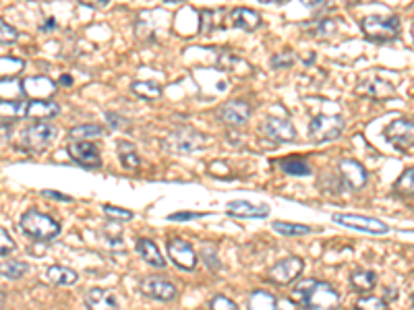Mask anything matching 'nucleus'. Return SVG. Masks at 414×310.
Instances as JSON below:
<instances>
[{
    "label": "nucleus",
    "instance_id": "nucleus-18",
    "mask_svg": "<svg viewBox=\"0 0 414 310\" xmlns=\"http://www.w3.org/2000/svg\"><path fill=\"white\" fill-rule=\"evenodd\" d=\"M85 306L87 310H118V300L104 287H92L85 294Z\"/></svg>",
    "mask_w": 414,
    "mask_h": 310
},
{
    "label": "nucleus",
    "instance_id": "nucleus-29",
    "mask_svg": "<svg viewBox=\"0 0 414 310\" xmlns=\"http://www.w3.org/2000/svg\"><path fill=\"white\" fill-rule=\"evenodd\" d=\"M28 271H30V265L23 263V261H15V259L0 261V275H2V278L21 279Z\"/></svg>",
    "mask_w": 414,
    "mask_h": 310
},
{
    "label": "nucleus",
    "instance_id": "nucleus-40",
    "mask_svg": "<svg viewBox=\"0 0 414 310\" xmlns=\"http://www.w3.org/2000/svg\"><path fill=\"white\" fill-rule=\"evenodd\" d=\"M102 211L110 217L112 221H128V219H133V211H128V209H121V207H114V205H104V209H102Z\"/></svg>",
    "mask_w": 414,
    "mask_h": 310
},
{
    "label": "nucleus",
    "instance_id": "nucleus-10",
    "mask_svg": "<svg viewBox=\"0 0 414 310\" xmlns=\"http://www.w3.org/2000/svg\"><path fill=\"white\" fill-rule=\"evenodd\" d=\"M139 290L150 296V298H156L162 302H170L176 298V285L166 278H159V275H150L139 283Z\"/></svg>",
    "mask_w": 414,
    "mask_h": 310
},
{
    "label": "nucleus",
    "instance_id": "nucleus-1",
    "mask_svg": "<svg viewBox=\"0 0 414 310\" xmlns=\"http://www.w3.org/2000/svg\"><path fill=\"white\" fill-rule=\"evenodd\" d=\"M290 298L303 310H338L342 300L340 292L331 283L319 279L300 281L290 292Z\"/></svg>",
    "mask_w": 414,
    "mask_h": 310
},
{
    "label": "nucleus",
    "instance_id": "nucleus-26",
    "mask_svg": "<svg viewBox=\"0 0 414 310\" xmlns=\"http://www.w3.org/2000/svg\"><path fill=\"white\" fill-rule=\"evenodd\" d=\"M28 108H30V101H21V99H2V101H0V118H8V120L25 118V116H28Z\"/></svg>",
    "mask_w": 414,
    "mask_h": 310
},
{
    "label": "nucleus",
    "instance_id": "nucleus-13",
    "mask_svg": "<svg viewBox=\"0 0 414 310\" xmlns=\"http://www.w3.org/2000/svg\"><path fill=\"white\" fill-rule=\"evenodd\" d=\"M261 132L274 143H292L296 139V128L284 118H267L261 124Z\"/></svg>",
    "mask_w": 414,
    "mask_h": 310
},
{
    "label": "nucleus",
    "instance_id": "nucleus-31",
    "mask_svg": "<svg viewBox=\"0 0 414 310\" xmlns=\"http://www.w3.org/2000/svg\"><path fill=\"white\" fill-rule=\"evenodd\" d=\"M118 157H121V163L128 168V170H137L141 166V157L137 155L135 147L127 143V141H121L118 143Z\"/></svg>",
    "mask_w": 414,
    "mask_h": 310
},
{
    "label": "nucleus",
    "instance_id": "nucleus-2",
    "mask_svg": "<svg viewBox=\"0 0 414 310\" xmlns=\"http://www.w3.org/2000/svg\"><path fill=\"white\" fill-rule=\"evenodd\" d=\"M19 228L25 236L39 240V242H50L61 234V223L37 209H28L21 216Z\"/></svg>",
    "mask_w": 414,
    "mask_h": 310
},
{
    "label": "nucleus",
    "instance_id": "nucleus-33",
    "mask_svg": "<svg viewBox=\"0 0 414 310\" xmlns=\"http://www.w3.org/2000/svg\"><path fill=\"white\" fill-rule=\"evenodd\" d=\"M104 132V128L99 124H81V126H75L71 128V137L75 141H87V139H96Z\"/></svg>",
    "mask_w": 414,
    "mask_h": 310
},
{
    "label": "nucleus",
    "instance_id": "nucleus-11",
    "mask_svg": "<svg viewBox=\"0 0 414 310\" xmlns=\"http://www.w3.org/2000/svg\"><path fill=\"white\" fill-rule=\"evenodd\" d=\"M66 151L71 155L73 161H77L83 168H99L102 166V157H99V149L92 141H73Z\"/></svg>",
    "mask_w": 414,
    "mask_h": 310
},
{
    "label": "nucleus",
    "instance_id": "nucleus-25",
    "mask_svg": "<svg viewBox=\"0 0 414 310\" xmlns=\"http://www.w3.org/2000/svg\"><path fill=\"white\" fill-rule=\"evenodd\" d=\"M46 279L54 285H75L79 281V273L63 265H52L46 269Z\"/></svg>",
    "mask_w": 414,
    "mask_h": 310
},
{
    "label": "nucleus",
    "instance_id": "nucleus-20",
    "mask_svg": "<svg viewBox=\"0 0 414 310\" xmlns=\"http://www.w3.org/2000/svg\"><path fill=\"white\" fill-rule=\"evenodd\" d=\"M230 23H232L236 30L255 31L257 27L261 25V17H259V13L251 11V8L238 6V8L230 11Z\"/></svg>",
    "mask_w": 414,
    "mask_h": 310
},
{
    "label": "nucleus",
    "instance_id": "nucleus-46",
    "mask_svg": "<svg viewBox=\"0 0 414 310\" xmlns=\"http://www.w3.org/2000/svg\"><path fill=\"white\" fill-rule=\"evenodd\" d=\"M106 120H114V123H110L112 128H130V124H128L127 118L116 116V114H112V112H108V114H106Z\"/></svg>",
    "mask_w": 414,
    "mask_h": 310
},
{
    "label": "nucleus",
    "instance_id": "nucleus-52",
    "mask_svg": "<svg viewBox=\"0 0 414 310\" xmlns=\"http://www.w3.org/2000/svg\"><path fill=\"white\" fill-rule=\"evenodd\" d=\"M385 298H396V290L394 287H387L385 290Z\"/></svg>",
    "mask_w": 414,
    "mask_h": 310
},
{
    "label": "nucleus",
    "instance_id": "nucleus-5",
    "mask_svg": "<svg viewBox=\"0 0 414 310\" xmlns=\"http://www.w3.org/2000/svg\"><path fill=\"white\" fill-rule=\"evenodd\" d=\"M344 132V118L336 114H319L309 124V137L315 143H329Z\"/></svg>",
    "mask_w": 414,
    "mask_h": 310
},
{
    "label": "nucleus",
    "instance_id": "nucleus-19",
    "mask_svg": "<svg viewBox=\"0 0 414 310\" xmlns=\"http://www.w3.org/2000/svg\"><path fill=\"white\" fill-rule=\"evenodd\" d=\"M226 211H228V216H234V217H255V219H261V217H267L269 216V207L267 205H263V203H249V201H232V203H228V207H226Z\"/></svg>",
    "mask_w": 414,
    "mask_h": 310
},
{
    "label": "nucleus",
    "instance_id": "nucleus-35",
    "mask_svg": "<svg viewBox=\"0 0 414 310\" xmlns=\"http://www.w3.org/2000/svg\"><path fill=\"white\" fill-rule=\"evenodd\" d=\"M133 92L137 93L139 97H145V99H158L162 95V87L154 81H135Z\"/></svg>",
    "mask_w": 414,
    "mask_h": 310
},
{
    "label": "nucleus",
    "instance_id": "nucleus-4",
    "mask_svg": "<svg viewBox=\"0 0 414 310\" xmlns=\"http://www.w3.org/2000/svg\"><path fill=\"white\" fill-rule=\"evenodd\" d=\"M360 27L371 42H391L400 33V21L394 15H369L363 19Z\"/></svg>",
    "mask_w": 414,
    "mask_h": 310
},
{
    "label": "nucleus",
    "instance_id": "nucleus-57",
    "mask_svg": "<svg viewBox=\"0 0 414 310\" xmlns=\"http://www.w3.org/2000/svg\"><path fill=\"white\" fill-rule=\"evenodd\" d=\"M413 300H414V296H413Z\"/></svg>",
    "mask_w": 414,
    "mask_h": 310
},
{
    "label": "nucleus",
    "instance_id": "nucleus-48",
    "mask_svg": "<svg viewBox=\"0 0 414 310\" xmlns=\"http://www.w3.org/2000/svg\"><path fill=\"white\" fill-rule=\"evenodd\" d=\"M44 197H48V199H59V201H71V197H68V194L54 192V190H44Z\"/></svg>",
    "mask_w": 414,
    "mask_h": 310
},
{
    "label": "nucleus",
    "instance_id": "nucleus-15",
    "mask_svg": "<svg viewBox=\"0 0 414 310\" xmlns=\"http://www.w3.org/2000/svg\"><path fill=\"white\" fill-rule=\"evenodd\" d=\"M340 176L344 180V185L348 186L351 190H360L367 186L369 180V174L365 170V166L356 159H342L340 161Z\"/></svg>",
    "mask_w": 414,
    "mask_h": 310
},
{
    "label": "nucleus",
    "instance_id": "nucleus-24",
    "mask_svg": "<svg viewBox=\"0 0 414 310\" xmlns=\"http://www.w3.org/2000/svg\"><path fill=\"white\" fill-rule=\"evenodd\" d=\"M61 112V106L56 101L48 99H32L28 108V118H54Z\"/></svg>",
    "mask_w": 414,
    "mask_h": 310
},
{
    "label": "nucleus",
    "instance_id": "nucleus-41",
    "mask_svg": "<svg viewBox=\"0 0 414 310\" xmlns=\"http://www.w3.org/2000/svg\"><path fill=\"white\" fill-rule=\"evenodd\" d=\"M17 39H19V31L0 19V44H15Z\"/></svg>",
    "mask_w": 414,
    "mask_h": 310
},
{
    "label": "nucleus",
    "instance_id": "nucleus-8",
    "mask_svg": "<svg viewBox=\"0 0 414 310\" xmlns=\"http://www.w3.org/2000/svg\"><path fill=\"white\" fill-rule=\"evenodd\" d=\"M385 139H387V143H391L400 151L410 149L414 147V123L404 120V118L389 123V126L385 128Z\"/></svg>",
    "mask_w": 414,
    "mask_h": 310
},
{
    "label": "nucleus",
    "instance_id": "nucleus-50",
    "mask_svg": "<svg viewBox=\"0 0 414 310\" xmlns=\"http://www.w3.org/2000/svg\"><path fill=\"white\" fill-rule=\"evenodd\" d=\"M59 27V23H56V19L54 17H48L46 19V23L44 25H39V30L42 31H52V30H56Z\"/></svg>",
    "mask_w": 414,
    "mask_h": 310
},
{
    "label": "nucleus",
    "instance_id": "nucleus-36",
    "mask_svg": "<svg viewBox=\"0 0 414 310\" xmlns=\"http://www.w3.org/2000/svg\"><path fill=\"white\" fill-rule=\"evenodd\" d=\"M394 190L398 194H404V197H413L414 194V168H408L406 172H402V176L396 180Z\"/></svg>",
    "mask_w": 414,
    "mask_h": 310
},
{
    "label": "nucleus",
    "instance_id": "nucleus-22",
    "mask_svg": "<svg viewBox=\"0 0 414 310\" xmlns=\"http://www.w3.org/2000/svg\"><path fill=\"white\" fill-rule=\"evenodd\" d=\"M137 252H139V254H141V259H143L145 263H150L152 267L164 269L166 261H164V256H162V252H159L158 244H156L154 240H150V238H139V240H137Z\"/></svg>",
    "mask_w": 414,
    "mask_h": 310
},
{
    "label": "nucleus",
    "instance_id": "nucleus-17",
    "mask_svg": "<svg viewBox=\"0 0 414 310\" xmlns=\"http://www.w3.org/2000/svg\"><path fill=\"white\" fill-rule=\"evenodd\" d=\"M21 87H23V95H28L32 99H48L52 93L56 92V83L50 77H46V75L23 79Z\"/></svg>",
    "mask_w": 414,
    "mask_h": 310
},
{
    "label": "nucleus",
    "instance_id": "nucleus-9",
    "mask_svg": "<svg viewBox=\"0 0 414 310\" xmlns=\"http://www.w3.org/2000/svg\"><path fill=\"white\" fill-rule=\"evenodd\" d=\"M303 269H305V261L300 256H286L269 269V279L280 285H290L292 281L300 278Z\"/></svg>",
    "mask_w": 414,
    "mask_h": 310
},
{
    "label": "nucleus",
    "instance_id": "nucleus-14",
    "mask_svg": "<svg viewBox=\"0 0 414 310\" xmlns=\"http://www.w3.org/2000/svg\"><path fill=\"white\" fill-rule=\"evenodd\" d=\"M218 118L228 126H243L251 118V106L247 101H241V99L226 101L218 110Z\"/></svg>",
    "mask_w": 414,
    "mask_h": 310
},
{
    "label": "nucleus",
    "instance_id": "nucleus-54",
    "mask_svg": "<svg viewBox=\"0 0 414 310\" xmlns=\"http://www.w3.org/2000/svg\"><path fill=\"white\" fill-rule=\"evenodd\" d=\"M166 2H185V0H166Z\"/></svg>",
    "mask_w": 414,
    "mask_h": 310
},
{
    "label": "nucleus",
    "instance_id": "nucleus-42",
    "mask_svg": "<svg viewBox=\"0 0 414 310\" xmlns=\"http://www.w3.org/2000/svg\"><path fill=\"white\" fill-rule=\"evenodd\" d=\"M338 21H334V19H321V21H315L313 23V27L311 31L315 33V35H331L334 31H336V25Z\"/></svg>",
    "mask_w": 414,
    "mask_h": 310
},
{
    "label": "nucleus",
    "instance_id": "nucleus-27",
    "mask_svg": "<svg viewBox=\"0 0 414 310\" xmlns=\"http://www.w3.org/2000/svg\"><path fill=\"white\" fill-rule=\"evenodd\" d=\"M218 66L222 68V70H230V73H243V75H249L251 73V64L245 61V58H241V56H236V54H230V52H222L220 56H218Z\"/></svg>",
    "mask_w": 414,
    "mask_h": 310
},
{
    "label": "nucleus",
    "instance_id": "nucleus-34",
    "mask_svg": "<svg viewBox=\"0 0 414 310\" xmlns=\"http://www.w3.org/2000/svg\"><path fill=\"white\" fill-rule=\"evenodd\" d=\"M274 232L282 236H305L311 232V228L300 223H290V221H274Z\"/></svg>",
    "mask_w": 414,
    "mask_h": 310
},
{
    "label": "nucleus",
    "instance_id": "nucleus-23",
    "mask_svg": "<svg viewBox=\"0 0 414 310\" xmlns=\"http://www.w3.org/2000/svg\"><path fill=\"white\" fill-rule=\"evenodd\" d=\"M352 290L358 294H367L373 292V287L377 285V273L371 269H354L351 273Z\"/></svg>",
    "mask_w": 414,
    "mask_h": 310
},
{
    "label": "nucleus",
    "instance_id": "nucleus-44",
    "mask_svg": "<svg viewBox=\"0 0 414 310\" xmlns=\"http://www.w3.org/2000/svg\"><path fill=\"white\" fill-rule=\"evenodd\" d=\"M292 64H294V54L292 52L290 54H278V56L272 58V66L274 68H288Z\"/></svg>",
    "mask_w": 414,
    "mask_h": 310
},
{
    "label": "nucleus",
    "instance_id": "nucleus-38",
    "mask_svg": "<svg viewBox=\"0 0 414 310\" xmlns=\"http://www.w3.org/2000/svg\"><path fill=\"white\" fill-rule=\"evenodd\" d=\"M356 310H389L387 302L377 296H363L356 300Z\"/></svg>",
    "mask_w": 414,
    "mask_h": 310
},
{
    "label": "nucleus",
    "instance_id": "nucleus-3",
    "mask_svg": "<svg viewBox=\"0 0 414 310\" xmlns=\"http://www.w3.org/2000/svg\"><path fill=\"white\" fill-rule=\"evenodd\" d=\"M166 149L170 154L176 155H189L195 151H201L207 145V137L203 132H199L197 128L191 126H183L178 130H174L168 139H166Z\"/></svg>",
    "mask_w": 414,
    "mask_h": 310
},
{
    "label": "nucleus",
    "instance_id": "nucleus-28",
    "mask_svg": "<svg viewBox=\"0 0 414 310\" xmlns=\"http://www.w3.org/2000/svg\"><path fill=\"white\" fill-rule=\"evenodd\" d=\"M249 310H280L278 300L263 290H257L249 296Z\"/></svg>",
    "mask_w": 414,
    "mask_h": 310
},
{
    "label": "nucleus",
    "instance_id": "nucleus-47",
    "mask_svg": "<svg viewBox=\"0 0 414 310\" xmlns=\"http://www.w3.org/2000/svg\"><path fill=\"white\" fill-rule=\"evenodd\" d=\"M83 6H90V8H104V6H108V2L110 0H79Z\"/></svg>",
    "mask_w": 414,
    "mask_h": 310
},
{
    "label": "nucleus",
    "instance_id": "nucleus-6",
    "mask_svg": "<svg viewBox=\"0 0 414 310\" xmlns=\"http://www.w3.org/2000/svg\"><path fill=\"white\" fill-rule=\"evenodd\" d=\"M59 128L50 123H35L28 126L21 135V143L28 151L39 154L44 149H48L52 145V141L56 139Z\"/></svg>",
    "mask_w": 414,
    "mask_h": 310
},
{
    "label": "nucleus",
    "instance_id": "nucleus-55",
    "mask_svg": "<svg viewBox=\"0 0 414 310\" xmlns=\"http://www.w3.org/2000/svg\"><path fill=\"white\" fill-rule=\"evenodd\" d=\"M261 2H280V0H261Z\"/></svg>",
    "mask_w": 414,
    "mask_h": 310
},
{
    "label": "nucleus",
    "instance_id": "nucleus-45",
    "mask_svg": "<svg viewBox=\"0 0 414 310\" xmlns=\"http://www.w3.org/2000/svg\"><path fill=\"white\" fill-rule=\"evenodd\" d=\"M199 217H205V213L181 211V213H172V216H168V219H170V221H187V219H199Z\"/></svg>",
    "mask_w": 414,
    "mask_h": 310
},
{
    "label": "nucleus",
    "instance_id": "nucleus-53",
    "mask_svg": "<svg viewBox=\"0 0 414 310\" xmlns=\"http://www.w3.org/2000/svg\"><path fill=\"white\" fill-rule=\"evenodd\" d=\"M61 83H64V85H68V83H71V77H63V79H61Z\"/></svg>",
    "mask_w": 414,
    "mask_h": 310
},
{
    "label": "nucleus",
    "instance_id": "nucleus-16",
    "mask_svg": "<svg viewBox=\"0 0 414 310\" xmlns=\"http://www.w3.org/2000/svg\"><path fill=\"white\" fill-rule=\"evenodd\" d=\"M356 93L358 95H367V97H373V99H387L394 95V85L389 81H385L379 75H371L367 79H363L358 85H356Z\"/></svg>",
    "mask_w": 414,
    "mask_h": 310
},
{
    "label": "nucleus",
    "instance_id": "nucleus-7",
    "mask_svg": "<svg viewBox=\"0 0 414 310\" xmlns=\"http://www.w3.org/2000/svg\"><path fill=\"white\" fill-rule=\"evenodd\" d=\"M331 219L336 223L344 225V228L358 230V232H367V234H387L389 232V225L379 221V219H375V217L354 216V213H334Z\"/></svg>",
    "mask_w": 414,
    "mask_h": 310
},
{
    "label": "nucleus",
    "instance_id": "nucleus-49",
    "mask_svg": "<svg viewBox=\"0 0 414 310\" xmlns=\"http://www.w3.org/2000/svg\"><path fill=\"white\" fill-rule=\"evenodd\" d=\"M307 8H321L327 4V0H300Z\"/></svg>",
    "mask_w": 414,
    "mask_h": 310
},
{
    "label": "nucleus",
    "instance_id": "nucleus-43",
    "mask_svg": "<svg viewBox=\"0 0 414 310\" xmlns=\"http://www.w3.org/2000/svg\"><path fill=\"white\" fill-rule=\"evenodd\" d=\"M207 309L209 310H238V306H236V304H234L230 298H226V296H214V298L209 300Z\"/></svg>",
    "mask_w": 414,
    "mask_h": 310
},
{
    "label": "nucleus",
    "instance_id": "nucleus-32",
    "mask_svg": "<svg viewBox=\"0 0 414 310\" xmlns=\"http://www.w3.org/2000/svg\"><path fill=\"white\" fill-rule=\"evenodd\" d=\"M25 68L23 58H15V56H0V77L2 79H13L17 73H21Z\"/></svg>",
    "mask_w": 414,
    "mask_h": 310
},
{
    "label": "nucleus",
    "instance_id": "nucleus-30",
    "mask_svg": "<svg viewBox=\"0 0 414 310\" xmlns=\"http://www.w3.org/2000/svg\"><path fill=\"white\" fill-rule=\"evenodd\" d=\"M280 168L282 172H286L290 176H309L311 174V168L305 159L300 157H288V159H282L280 161Z\"/></svg>",
    "mask_w": 414,
    "mask_h": 310
},
{
    "label": "nucleus",
    "instance_id": "nucleus-56",
    "mask_svg": "<svg viewBox=\"0 0 414 310\" xmlns=\"http://www.w3.org/2000/svg\"><path fill=\"white\" fill-rule=\"evenodd\" d=\"M410 33H413V39H414V25H413V27H410Z\"/></svg>",
    "mask_w": 414,
    "mask_h": 310
},
{
    "label": "nucleus",
    "instance_id": "nucleus-12",
    "mask_svg": "<svg viewBox=\"0 0 414 310\" xmlns=\"http://www.w3.org/2000/svg\"><path fill=\"white\" fill-rule=\"evenodd\" d=\"M168 254H170V261L185 271H193L197 267V254L187 240H181V238L168 240Z\"/></svg>",
    "mask_w": 414,
    "mask_h": 310
},
{
    "label": "nucleus",
    "instance_id": "nucleus-51",
    "mask_svg": "<svg viewBox=\"0 0 414 310\" xmlns=\"http://www.w3.org/2000/svg\"><path fill=\"white\" fill-rule=\"evenodd\" d=\"M8 132H11V126L8 124H0V143L4 139H8Z\"/></svg>",
    "mask_w": 414,
    "mask_h": 310
},
{
    "label": "nucleus",
    "instance_id": "nucleus-39",
    "mask_svg": "<svg viewBox=\"0 0 414 310\" xmlns=\"http://www.w3.org/2000/svg\"><path fill=\"white\" fill-rule=\"evenodd\" d=\"M15 250H17V242L13 240L8 230L0 228V256H6V254H11Z\"/></svg>",
    "mask_w": 414,
    "mask_h": 310
},
{
    "label": "nucleus",
    "instance_id": "nucleus-21",
    "mask_svg": "<svg viewBox=\"0 0 414 310\" xmlns=\"http://www.w3.org/2000/svg\"><path fill=\"white\" fill-rule=\"evenodd\" d=\"M224 21H226V11L224 8H207L199 13V31L212 33L216 30H222Z\"/></svg>",
    "mask_w": 414,
    "mask_h": 310
},
{
    "label": "nucleus",
    "instance_id": "nucleus-37",
    "mask_svg": "<svg viewBox=\"0 0 414 310\" xmlns=\"http://www.w3.org/2000/svg\"><path fill=\"white\" fill-rule=\"evenodd\" d=\"M19 95H23L21 83H17L15 79L0 81V99H17Z\"/></svg>",
    "mask_w": 414,
    "mask_h": 310
}]
</instances>
